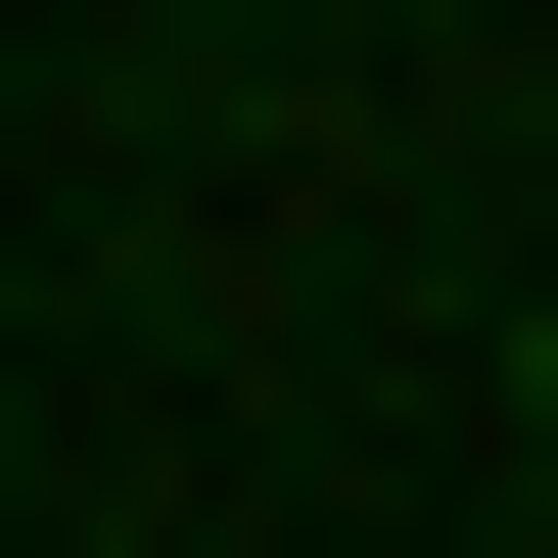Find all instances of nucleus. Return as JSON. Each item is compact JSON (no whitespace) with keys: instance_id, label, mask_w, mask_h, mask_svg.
Masks as SVG:
<instances>
[{"instance_id":"f257e3e1","label":"nucleus","mask_w":558,"mask_h":558,"mask_svg":"<svg viewBox=\"0 0 558 558\" xmlns=\"http://www.w3.org/2000/svg\"><path fill=\"white\" fill-rule=\"evenodd\" d=\"M512 418H558V279H512Z\"/></svg>"}]
</instances>
